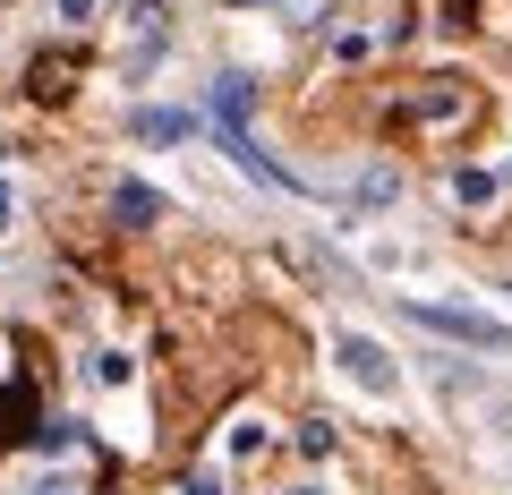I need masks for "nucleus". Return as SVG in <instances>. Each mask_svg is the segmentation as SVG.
I'll list each match as a JSON object with an SVG mask.
<instances>
[{
  "instance_id": "nucleus-1",
  "label": "nucleus",
  "mask_w": 512,
  "mask_h": 495,
  "mask_svg": "<svg viewBox=\"0 0 512 495\" xmlns=\"http://www.w3.org/2000/svg\"><path fill=\"white\" fill-rule=\"evenodd\" d=\"M402 316L427 325V333H444V342H461V350H504V359H512V325H504V316L453 308V299H402Z\"/></svg>"
},
{
  "instance_id": "nucleus-2",
  "label": "nucleus",
  "mask_w": 512,
  "mask_h": 495,
  "mask_svg": "<svg viewBox=\"0 0 512 495\" xmlns=\"http://www.w3.org/2000/svg\"><path fill=\"white\" fill-rule=\"evenodd\" d=\"M333 359H342V367H350V385H367L376 402H393V393H402V376H393L384 342H367V333H342V342H333Z\"/></svg>"
},
{
  "instance_id": "nucleus-3",
  "label": "nucleus",
  "mask_w": 512,
  "mask_h": 495,
  "mask_svg": "<svg viewBox=\"0 0 512 495\" xmlns=\"http://www.w3.org/2000/svg\"><path fill=\"white\" fill-rule=\"evenodd\" d=\"M410 120H419V129H453V120H470V86H461V77H427V86L410 94Z\"/></svg>"
},
{
  "instance_id": "nucleus-4",
  "label": "nucleus",
  "mask_w": 512,
  "mask_h": 495,
  "mask_svg": "<svg viewBox=\"0 0 512 495\" xmlns=\"http://www.w3.org/2000/svg\"><path fill=\"white\" fill-rule=\"evenodd\" d=\"M248 111H256V77L248 69H222L214 86H205V120H214V129H248Z\"/></svg>"
},
{
  "instance_id": "nucleus-5",
  "label": "nucleus",
  "mask_w": 512,
  "mask_h": 495,
  "mask_svg": "<svg viewBox=\"0 0 512 495\" xmlns=\"http://www.w3.org/2000/svg\"><path fill=\"white\" fill-rule=\"evenodd\" d=\"M26 86H35V103H69L77 94V52H43L35 69H26Z\"/></svg>"
},
{
  "instance_id": "nucleus-6",
  "label": "nucleus",
  "mask_w": 512,
  "mask_h": 495,
  "mask_svg": "<svg viewBox=\"0 0 512 495\" xmlns=\"http://www.w3.org/2000/svg\"><path fill=\"white\" fill-rule=\"evenodd\" d=\"M111 214H120L128 231H146V222H163L171 205H163V188H146V180H120V188H111Z\"/></svg>"
},
{
  "instance_id": "nucleus-7",
  "label": "nucleus",
  "mask_w": 512,
  "mask_h": 495,
  "mask_svg": "<svg viewBox=\"0 0 512 495\" xmlns=\"http://www.w3.org/2000/svg\"><path fill=\"white\" fill-rule=\"evenodd\" d=\"M128 129L146 137V146H180V137H197V120H188V111H171V103H146Z\"/></svg>"
},
{
  "instance_id": "nucleus-8",
  "label": "nucleus",
  "mask_w": 512,
  "mask_h": 495,
  "mask_svg": "<svg viewBox=\"0 0 512 495\" xmlns=\"http://www.w3.org/2000/svg\"><path fill=\"white\" fill-rule=\"evenodd\" d=\"M453 197L461 205H495V171H453Z\"/></svg>"
},
{
  "instance_id": "nucleus-9",
  "label": "nucleus",
  "mask_w": 512,
  "mask_h": 495,
  "mask_svg": "<svg viewBox=\"0 0 512 495\" xmlns=\"http://www.w3.org/2000/svg\"><path fill=\"white\" fill-rule=\"evenodd\" d=\"M299 453L325 461V453H333V427H325V419H299Z\"/></svg>"
},
{
  "instance_id": "nucleus-10",
  "label": "nucleus",
  "mask_w": 512,
  "mask_h": 495,
  "mask_svg": "<svg viewBox=\"0 0 512 495\" xmlns=\"http://www.w3.org/2000/svg\"><path fill=\"white\" fill-rule=\"evenodd\" d=\"M180 495H222V478H205V470H197V478H188Z\"/></svg>"
},
{
  "instance_id": "nucleus-11",
  "label": "nucleus",
  "mask_w": 512,
  "mask_h": 495,
  "mask_svg": "<svg viewBox=\"0 0 512 495\" xmlns=\"http://www.w3.org/2000/svg\"><path fill=\"white\" fill-rule=\"evenodd\" d=\"M9 214H18V197H9V180H0V231H9Z\"/></svg>"
},
{
  "instance_id": "nucleus-12",
  "label": "nucleus",
  "mask_w": 512,
  "mask_h": 495,
  "mask_svg": "<svg viewBox=\"0 0 512 495\" xmlns=\"http://www.w3.org/2000/svg\"><path fill=\"white\" fill-rule=\"evenodd\" d=\"M86 9H94V0H60V18H69V26H77V18H86Z\"/></svg>"
},
{
  "instance_id": "nucleus-13",
  "label": "nucleus",
  "mask_w": 512,
  "mask_h": 495,
  "mask_svg": "<svg viewBox=\"0 0 512 495\" xmlns=\"http://www.w3.org/2000/svg\"><path fill=\"white\" fill-rule=\"evenodd\" d=\"M282 495H325V487H282Z\"/></svg>"
}]
</instances>
